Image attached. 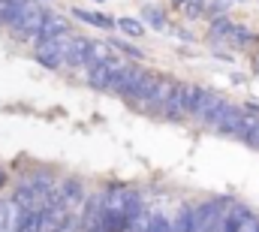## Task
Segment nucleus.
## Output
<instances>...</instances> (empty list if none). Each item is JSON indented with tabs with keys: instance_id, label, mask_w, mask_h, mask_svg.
Masks as SVG:
<instances>
[{
	"instance_id": "1",
	"label": "nucleus",
	"mask_w": 259,
	"mask_h": 232,
	"mask_svg": "<svg viewBox=\"0 0 259 232\" xmlns=\"http://www.w3.org/2000/svg\"><path fill=\"white\" fill-rule=\"evenodd\" d=\"M232 208H235V202L229 196H217V199L193 205V232H223Z\"/></svg>"
},
{
	"instance_id": "2",
	"label": "nucleus",
	"mask_w": 259,
	"mask_h": 232,
	"mask_svg": "<svg viewBox=\"0 0 259 232\" xmlns=\"http://www.w3.org/2000/svg\"><path fill=\"white\" fill-rule=\"evenodd\" d=\"M46 15H49V9L42 6V0H27L24 6H21V12L15 15V21L6 27L18 43H36V36H39V30H42V24H46Z\"/></svg>"
},
{
	"instance_id": "3",
	"label": "nucleus",
	"mask_w": 259,
	"mask_h": 232,
	"mask_svg": "<svg viewBox=\"0 0 259 232\" xmlns=\"http://www.w3.org/2000/svg\"><path fill=\"white\" fill-rule=\"evenodd\" d=\"M127 60L121 58H112L103 60V63H94V66H88V88H94V91H100V94H112L115 91V82H118V72H121V66H124Z\"/></svg>"
},
{
	"instance_id": "4",
	"label": "nucleus",
	"mask_w": 259,
	"mask_h": 232,
	"mask_svg": "<svg viewBox=\"0 0 259 232\" xmlns=\"http://www.w3.org/2000/svg\"><path fill=\"white\" fill-rule=\"evenodd\" d=\"M55 202H58L64 211L84 208V202H88V193H84V184H81V178H61V181H58V190H55Z\"/></svg>"
},
{
	"instance_id": "5",
	"label": "nucleus",
	"mask_w": 259,
	"mask_h": 232,
	"mask_svg": "<svg viewBox=\"0 0 259 232\" xmlns=\"http://www.w3.org/2000/svg\"><path fill=\"white\" fill-rule=\"evenodd\" d=\"M66 36H69V33H66ZM66 36L49 40V43H36V49H33L36 63L46 66V69H64L66 66Z\"/></svg>"
},
{
	"instance_id": "6",
	"label": "nucleus",
	"mask_w": 259,
	"mask_h": 232,
	"mask_svg": "<svg viewBox=\"0 0 259 232\" xmlns=\"http://www.w3.org/2000/svg\"><path fill=\"white\" fill-rule=\"evenodd\" d=\"M178 85H181V82H175V79H169V75H160L142 112H145V115H154V118H160V115H163V109L169 106V100L175 97V91H178Z\"/></svg>"
},
{
	"instance_id": "7",
	"label": "nucleus",
	"mask_w": 259,
	"mask_h": 232,
	"mask_svg": "<svg viewBox=\"0 0 259 232\" xmlns=\"http://www.w3.org/2000/svg\"><path fill=\"white\" fill-rule=\"evenodd\" d=\"M244 118H247V112H244V106H235V103H223V109L217 112V118L211 121V127L208 130H214V133H220V136H232L235 139V133H238V127L244 124Z\"/></svg>"
},
{
	"instance_id": "8",
	"label": "nucleus",
	"mask_w": 259,
	"mask_h": 232,
	"mask_svg": "<svg viewBox=\"0 0 259 232\" xmlns=\"http://www.w3.org/2000/svg\"><path fill=\"white\" fill-rule=\"evenodd\" d=\"M69 33V24H66V18L61 15H55V12H49L46 15V24H42V30H39V36H36V43H49V40H61Z\"/></svg>"
},
{
	"instance_id": "9",
	"label": "nucleus",
	"mask_w": 259,
	"mask_h": 232,
	"mask_svg": "<svg viewBox=\"0 0 259 232\" xmlns=\"http://www.w3.org/2000/svg\"><path fill=\"white\" fill-rule=\"evenodd\" d=\"M72 18L84 21V24H94V27H103V30H118V18L106 15V12H94V9H72Z\"/></svg>"
},
{
	"instance_id": "10",
	"label": "nucleus",
	"mask_w": 259,
	"mask_h": 232,
	"mask_svg": "<svg viewBox=\"0 0 259 232\" xmlns=\"http://www.w3.org/2000/svg\"><path fill=\"white\" fill-rule=\"evenodd\" d=\"M109 58H112V43H100V40H88L84 43V69L94 66V63H103Z\"/></svg>"
},
{
	"instance_id": "11",
	"label": "nucleus",
	"mask_w": 259,
	"mask_h": 232,
	"mask_svg": "<svg viewBox=\"0 0 259 232\" xmlns=\"http://www.w3.org/2000/svg\"><path fill=\"white\" fill-rule=\"evenodd\" d=\"M235 139H238V142H244L247 148L259 151V115H247V118H244V124L238 127Z\"/></svg>"
},
{
	"instance_id": "12",
	"label": "nucleus",
	"mask_w": 259,
	"mask_h": 232,
	"mask_svg": "<svg viewBox=\"0 0 259 232\" xmlns=\"http://www.w3.org/2000/svg\"><path fill=\"white\" fill-rule=\"evenodd\" d=\"M142 21H145L148 27H154V30H166V27H169V15H166V9L157 6V3H145V6H142Z\"/></svg>"
},
{
	"instance_id": "13",
	"label": "nucleus",
	"mask_w": 259,
	"mask_h": 232,
	"mask_svg": "<svg viewBox=\"0 0 259 232\" xmlns=\"http://www.w3.org/2000/svg\"><path fill=\"white\" fill-rule=\"evenodd\" d=\"M235 21L229 15H214L211 21V40H220V43H229L232 46V36H235Z\"/></svg>"
},
{
	"instance_id": "14",
	"label": "nucleus",
	"mask_w": 259,
	"mask_h": 232,
	"mask_svg": "<svg viewBox=\"0 0 259 232\" xmlns=\"http://www.w3.org/2000/svg\"><path fill=\"white\" fill-rule=\"evenodd\" d=\"M84 43L88 40H81V36H66V66L69 69H81L84 66Z\"/></svg>"
},
{
	"instance_id": "15",
	"label": "nucleus",
	"mask_w": 259,
	"mask_h": 232,
	"mask_svg": "<svg viewBox=\"0 0 259 232\" xmlns=\"http://www.w3.org/2000/svg\"><path fill=\"white\" fill-rule=\"evenodd\" d=\"M259 43V33L253 27H247V24H238L235 27V36H232V46H238V49H250V46H256Z\"/></svg>"
},
{
	"instance_id": "16",
	"label": "nucleus",
	"mask_w": 259,
	"mask_h": 232,
	"mask_svg": "<svg viewBox=\"0 0 259 232\" xmlns=\"http://www.w3.org/2000/svg\"><path fill=\"white\" fill-rule=\"evenodd\" d=\"M172 232H193V205H181L172 220Z\"/></svg>"
},
{
	"instance_id": "17",
	"label": "nucleus",
	"mask_w": 259,
	"mask_h": 232,
	"mask_svg": "<svg viewBox=\"0 0 259 232\" xmlns=\"http://www.w3.org/2000/svg\"><path fill=\"white\" fill-rule=\"evenodd\" d=\"M145 232H172V220L160 211L148 214V223H145Z\"/></svg>"
},
{
	"instance_id": "18",
	"label": "nucleus",
	"mask_w": 259,
	"mask_h": 232,
	"mask_svg": "<svg viewBox=\"0 0 259 232\" xmlns=\"http://www.w3.org/2000/svg\"><path fill=\"white\" fill-rule=\"evenodd\" d=\"M118 30L127 36H142L145 33V21L142 18H118Z\"/></svg>"
},
{
	"instance_id": "19",
	"label": "nucleus",
	"mask_w": 259,
	"mask_h": 232,
	"mask_svg": "<svg viewBox=\"0 0 259 232\" xmlns=\"http://www.w3.org/2000/svg\"><path fill=\"white\" fill-rule=\"evenodd\" d=\"M112 49H115V52H121L127 60H142V58H145V55H142V49L130 46V43H124V40H112Z\"/></svg>"
},
{
	"instance_id": "20",
	"label": "nucleus",
	"mask_w": 259,
	"mask_h": 232,
	"mask_svg": "<svg viewBox=\"0 0 259 232\" xmlns=\"http://www.w3.org/2000/svg\"><path fill=\"white\" fill-rule=\"evenodd\" d=\"M208 12V0H190L187 6H184V15L187 18H202Z\"/></svg>"
},
{
	"instance_id": "21",
	"label": "nucleus",
	"mask_w": 259,
	"mask_h": 232,
	"mask_svg": "<svg viewBox=\"0 0 259 232\" xmlns=\"http://www.w3.org/2000/svg\"><path fill=\"white\" fill-rule=\"evenodd\" d=\"M232 0H208V12L211 15H229Z\"/></svg>"
},
{
	"instance_id": "22",
	"label": "nucleus",
	"mask_w": 259,
	"mask_h": 232,
	"mask_svg": "<svg viewBox=\"0 0 259 232\" xmlns=\"http://www.w3.org/2000/svg\"><path fill=\"white\" fill-rule=\"evenodd\" d=\"M223 232H238V217H235V208L229 211V217H226V226H223Z\"/></svg>"
},
{
	"instance_id": "23",
	"label": "nucleus",
	"mask_w": 259,
	"mask_h": 232,
	"mask_svg": "<svg viewBox=\"0 0 259 232\" xmlns=\"http://www.w3.org/2000/svg\"><path fill=\"white\" fill-rule=\"evenodd\" d=\"M244 112H247V115H259V106H256V103H247V106H244Z\"/></svg>"
},
{
	"instance_id": "24",
	"label": "nucleus",
	"mask_w": 259,
	"mask_h": 232,
	"mask_svg": "<svg viewBox=\"0 0 259 232\" xmlns=\"http://www.w3.org/2000/svg\"><path fill=\"white\" fill-rule=\"evenodd\" d=\"M169 3H172V6H175V9H181V12H184V6H187V3H190V0H169Z\"/></svg>"
},
{
	"instance_id": "25",
	"label": "nucleus",
	"mask_w": 259,
	"mask_h": 232,
	"mask_svg": "<svg viewBox=\"0 0 259 232\" xmlns=\"http://www.w3.org/2000/svg\"><path fill=\"white\" fill-rule=\"evenodd\" d=\"M6 181H9V175H6V169H3V166H0V187H3Z\"/></svg>"
},
{
	"instance_id": "26",
	"label": "nucleus",
	"mask_w": 259,
	"mask_h": 232,
	"mask_svg": "<svg viewBox=\"0 0 259 232\" xmlns=\"http://www.w3.org/2000/svg\"><path fill=\"white\" fill-rule=\"evenodd\" d=\"M0 30H3V15H0Z\"/></svg>"
},
{
	"instance_id": "27",
	"label": "nucleus",
	"mask_w": 259,
	"mask_h": 232,
	"mask_svg": "<svg viewBox=\"0 0 259 232\" xmlns=\"http://www.w3.org/2000/svg\"><path fill=\"white\" fill-rule=\"evenodd\" d=\"M97 3H106V0H97Z\"/></svg>"
}]
</instances>
